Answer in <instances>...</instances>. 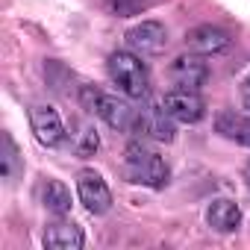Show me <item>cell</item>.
Segmentation results:
<instances>
[{
	"label": "cell",
	"instance_id": "obj_1",
	"mask_svg": "<svg viewBox=\"0 0 250 250\" xmlns=\"http://www.w3.org/2000/svg\"><path fill=\"white\" fill-rule=\"evenodd\" d=\"M124 171H127L133 183L147 186V188H162L168 183V162L142 142L127 145V150H124Z\"/></svg>",
	"mask_w": 250,
	"mask_h": 250
},
{
	"label": "cell",
	"instance_id": "obj_2",
	"mask_svg": "<svg viewBox=\"0 0 250 250\" xmlns=\"http://www.w3.org/2000/svg\"><path fill=\"white\" fill-rule=\"evenodd\" d=\"M109 80L127 94V97H145L150 88V77H147V65L142 62V56L136 50H115L106 62Z\"/></svg>",
	"mask_w": 250,
	"mask_h": 250
},
{
	"label": "cell",
	"instance_id": "obj_3",
	"mask_svg": "<svg viewBox=\"0 0 250 250\" xmlns=\"http://www.w3.org/2000/svg\"><path fill=\"white\" fill-rule=\"evenodd\" d=\"M85 103H88V109H91L100 121L109 124L112 130H133L136 112L130 109L127 100H121V97H115V94H103V91L85 88Z\"/></svg>",
	"mask_w": 250,
	"mask_h": 250
},
{
	"label": "cell",
	"instance_id": "obj_4",
	"mask_svg": "<svg viewBox=\"0 0 250 250\" xmlns=\"http://www.w3.org/2000/svg\"><path fill=\"white\" fill-rule=\"evenodd\" d=\"M162 106L165 112L180 121V124H197L203 115H206V103L203 97L197 94V88H171L165 97H162Z\"/></svg>",
	"mask_w": 250,
	"mask_h": 250
},
{
	"label": "cell",
	"instance_id": "obj_5",
	"mask_svg": "<svg viewBox=\"0 0 250 250\" xmlns=\"http://www.w3.org/2000/svg\"><path fill=\"white\" fill-rule=\"evenodd\" d=\"M30 127L36 133V142L44 145V147H56L62 145L65 139V124H62V115L47 106V103H36L30 109Z\"/></svg>",
	"mask_w": 250,
	"mask_h": 250
},
{
	"label": "cell",
	"instance_id": "obj_6",
	"mask_svg": "<svg viewBox=\"0 0 250 250\" xmlns=\"http://www.w3.org/2000/svg\"><path fill=\"white\" fill-rule=\"evenodd\" d=\"M77 191H80V200L83 206L91 212V215H103L112 209V191L106 186V180L97 174V171H80L77 174Z\"/></svg>",
	"mask_w": 250,
	"mask_h": 250
},
{
	"label": "cell",
	"instance_id": "obj_7",
	"mask_svg": "<svg viewBox=\"0 0 250 250\" xmlns=\"http://www.w3.org/2000/svg\"><path fill=\"white\" fill-rule=\"evenodd\" d=\"M133 130L142 136V139H150V142H174V118L165 112V106H147L142 112H136V124Z\"/></svg>",
	"mask_w": 250,
	"mask_h": 250
},
{
	"label": "cell",
	"instance_id": "obj_8",
	"mask_svg": "<svg viewBox=\"0 0 250 250\" xmlns=\"http://www.w3.org/2000/svg\"><path fill=\"white\" fill-rule=\"evenodd\" d=\"M127 44L130 50H136L139 56H156L165 50L168 44V30L159 21H142L127 33Z\"/></svg>",
	"mask_w": 250,
	"mask_h": 250
},
{
	"label": "cell",
	"instance_id": "obj_9",
	"mask_svg": "<svg viewBox=\"0 0 250 250\" xmlns=\"http://www.w3.org/2000/svg\"><path fill=\"white\" fill-rule=\"evenodd\" d=\"M168 74L180 88H200L209 80V65L200 53H183L171 62Z\"/></svg>",
	"mask_w": 250,
	"mask_h": 250
},
{
	"label": "cell",
	"instance_id": "obj_10",
	"mask_svg": "<svg viewBox=\"0 0 250 250\" xmlns=\"http://www.w3.org/2000/svg\"><path fill=\"white\" fill-rule=\"evenodd\" d=\"M229 33L224 27H215V24H200L194 30H188L186 36V44L191 53H200V56H212V53H221L229 47Z\"/></svg>",
	"mask_w": 250,
	"mask_h": 250
},
{
	"label": "cell",
	"instance_id": "obj_11",
	"mask_svg": "<svg viewBox=\"0 0 250 250\" xmlns=\"http://www.w3.org/2000/svg\"><path fill=\"white\" fill-rule=\"evenodd\" d=\"M206 224L215 232H235L238 224H241V209L229 197H215L206 206Z\"/></svg>",
	"mask_w": 250,
	"mask_h": 250
},
{
	"label": "cell",
	"instance_id": "obj_12",
	"mask_svg": "<svg viewBox=\"0 0 250 250\" xmlns=\"http://www.w3.org/2000/svg\"><path fill=\"white\" fill-rule=\"evenodd\" d=\"M83 244H85V235L74 221H53L44 229V247L50 250H80Z\"/></svg>",
	"mask_w": 250,
	"mask_h": 250
},
{
	"label": "cell",
	"instance_id": "obj_13",
	"mask_svg": "<svg viewBox=\"0 0 250 250\" xmlns=\"http://www.w3.org/2000/svg\"><path fill=\"white\" fill-rule=\"evenodd\" d=\"M215 133L224 136L227 142H235L241 147H250V118L241 112H221L215 118Z\"/></svg>",
	"mask_w": 250,
	"mask_h": 250
},
{
	"label": "cell",
	"instance_id": "obj_14",
	"mask_svg": "<svg viewBox=\"0 0 250 250\" xmlns=\"http://www.w3.org/2000/svg\"><path fill=\"white\" fill-rule=\"evenodd\" d=\"M42 203L53 215H68L71 212V191L59 180H44L42 183Z\"/></svg>",
	"mask_w": 250,
	"mask_h": 250
},
{
	"label": "cell",
	"instance_id": "obj_15",
	"mask_svg": "<svg viewBox=\"0 0 250 250\" xmlns=\"http://www.w3.org/2000/svg\"><path fill=\"white\" fill-rule=\"evenodd\" d=\"M0 171H3V180H15V177L24 171V162H21L18 145L12 142L9 133H3V162H0Z\"/></svg>",
	"mask_w": 250,
	"mask_h": 250
},
{
	"label": "cell",
	"instance_id": "obj_16",
	"mask_svg": "<svg viewBox=\"0 0 250 250\" xmlns=\"http://www.w3.org/2000/svg\"><path fill=\"white\" fill-rule=\"evenodd\" d=\"M97 145H100V139H97L94 127H88V124H83V127H80V133L74 136V153H77L80 159H88V156H94Z\"/></svg>",
	"mask_w": 250,
	"mask_h": 250
},
{
	"label": "cell",
	"instance_id": "obj_17",
	"mask_svg": "<svg viewBox=\"0 0 250 250\" xmlns=\"http://www.w3.org/2000/svg\"><path fill=\"white\" fill-rule=\"evenodd\" d=\"M109 3L121 18H127V15H139L142 9H147L150 0H109Z\"/></svg>",
	"mask_w": 250,
	"mask_h": 250
},
{
	"label": "cell",
	"instance_id": "obj_18",
	"mask_svg": "<svg viewBox=\"0 0 250 250\" xmlns=\"http://www.w3.org/2000/svg\"><path fill=\"white\" fill-rule=\"evenodd\" d=\"M241 103H244V109H250V74L241 80Z\"/></svg>",
	"mask_w": 250,
	"mask_h": 250
},
{
	"label": "cell",
	"instance_id": "obj_19",
	"mask_svg": "<svg viewBox=\"0 0 250 250\" xmlns=\"http://www.w3.org/2000/svg\"><path fill=\"white\" fill-rule=\"evenodd\" d=\"M241 177H244V183H247V188H250V162L244 165V171H241Z\"/></svg>",
	"mask_w": 250,
	"mask_h": 250
}]
</instances>
